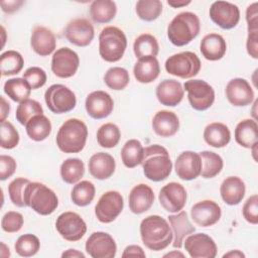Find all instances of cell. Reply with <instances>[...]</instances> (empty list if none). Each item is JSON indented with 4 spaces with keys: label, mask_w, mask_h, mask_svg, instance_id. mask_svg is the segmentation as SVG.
Wrapping results in <instances>:
<instances>
[{
    "label": "cell",
    "mask_w": 258,
    "mask_h": 258,
    "mask_svg": "<svg viewBox=\"0 0 258 258\" xmlns=\"http://www.w3.org/2000/svg\"><path fill=\"white\" fill-rule=\"evenodd\" d=\"M127 47V38L123 30L116 26H107L99 35L100 56L108 62H115L122 58Z\"/></svg>",
    "instance_id": "cell-6"
},
{
    "label": "cell",
    "mask_w": 258,
    "mask_h": 258,
    "mask_svg": "<svg viewBox=\"0 0 258 258\" xmlns=\"http://www.w3.org/2000/svg\"><path fill=\"white\" fill-rule=\"evenodd\" d=\"M63 33L71 43L80 47L88 46L95 36L94 26L86 18H76L70 21Z\"/></svg>",
    "instance_id": "cell-17"
},
{
    "label": "cell",
    "mask_w": 258,
    "mask_h": 258,
    "mask_svg": "<svg viewBox=\"0 0 258 258\" xmlns=\"http://www.w3.org/2000/svg\"><path fill=\"white\" fill-rule=\"evenodd\" d=\"M167 218L173 234L172 246L179 249L182 247L184 239L192 234L196 228L190 224L185 211H179L175 215H170Z\"/></svg>",
    "instance_id": "cell-25"
},
{
    "label": "cell",
    "mask_w": 258,
    "mask_h": 258,
    "mask_svg": "<svg viewBox=\"0 0 258 258\" xmlns=\"http://www.w3.org/2000/svg\"><path fill=\"white\" fill-rule=\"evenodd\" d=\"M121 138L119 127L114 123H105L97 131V141L101 147L113 148Z\"/></svg>",
    "instance_id": "cell-42"
},
{
    "label": "cell",
    "mask_w": 258,
    "mask_h": 258,
    "mask_svg": "<svg viewBox=\"0 0 258 258\" xmlns=\"http://www.w3.org/2000/svg\"><path fill=\"white\" fill-rule=\"evenodd\" d=\"M61 179L69 183L74 184L81 180L85 173V164L79 158H68L60 165Z\"/></svg>",
    "instance_id": "cell-39"
},
{
    "label": "cell",
    "mask_w": 258,
    "mask_h": 258,
    "mask_svg": "<svg viewBox=\"0 0 258 258\" xmlns=\"http://www.w3.org/2000/svg\"><path fill=\"white\" fill-rule=\"evenodd\" d=\"M31 90L30 85L23 78L9 79L4 84V93L14 102L21 103L29 99Z\"/></svg>",
    "instance_id": "cell-36"
},
{
    "label": "cell",
    "mask_w": 258,
    "mask_h": 258,
    "mask_svg": "<svg viewBox=\"0 0 258 258\" xmlns=\"http://www.w3.org/2000/svg\"><path fill=\"white\" fill-rule=\"evenodd\" d=\"M44 101L47 108L54 114L68 113L77 105L75 93L61 84L51 85L44 93Z\"/></svg>",
    "instance_id": "cell-8"
},
{
    "label": "cell",
    "mask_w": 258,
    "mask_h": 258,
    "mask_svg": "<svg viewBox=\"0 0 258 258\" xmlns=\"http://www.w3.org/2000/svg\"><path fill=\"white\" fill-rule=\"evenodd\" d=\"M40 114H43V109L40 103L33 99H27L19 103L16 108L15 117L21 125L25 126L31 118Z\"/></svg>",
    "instance_id": "cell-45"
},
{
    "label": "cell",
    "mask_w": 258,
    "mask_h": 258,
    "mask_svg": "<svg viewBox=\"0 0 258 258\" xmlns=\"http://www.w3.org/2000/svg\"><path fill=\"white\" fill-rule=\"evenodd\" d=\"M257 103H258V100L256 99V100L254 101V104H253V106H254V107H253V117H254V120H255V121H256V110H255V109H256V107H257Z\"/></svg>",
    "instance_id": "cell-63"
},
{
    "label": "cell",
    "mask_w": 258,
    "mask_h": 258,
    "mask_svg": "<svg viewBox=\"0 0 258 258\" xmlns=\"http://www.w3.org/2000/svg\"><path fill=\"white\" fill-rule=\"evenodd\" d=\"M0 255H1L2 257H9V256H10L9 248H8L4 243H1V251H0Z\"/></svg>",
    "instance_id": "cell-61"
},
{
    "label": "cell",
    "mask_w": 258,
    "mask_h": 258,
    "mask_svg": "<svg viewBox=\"0 0 258 258\" xmlns=\"http://www.w3.org/2000/svg\"><path fill=\"white\" fill-rule=\"evenodd\" d=\"M140 236L142 243L152 251L165 249L173 239L169 224L158 215L148 216L141 221Z\"/></svg>",
    "instance_id": "cell-1"
},
{
    "label": "cell",
    "mask_w": 258,
    "mask_h": 258,
    "mask_svg": "<svg viewBox=\"0 0 258 258\" xmlns=\"http://www.w3.org/2000/svg\"><path fill=\"white\" fill-rule=\"evenodd\" d=\"M145 252L138 245H129L124 249L122 257H145Z\"/></svg>",
    "instance_id": "cell-55"
},
{
    "label": "cell",
    "mask_w": 258,
    "mask_h": 258,
    "mask_svg": "<svg viewBox=\"0 0 258 258\" xmlns=\"http://www.w3.org/2000/svg\"><path fill=\"white\" fill-rule=\"evenodd\" d=\"M245 183L238 176L226 177L220 186L222 200L229 206H236L240 204L245 196Z\"/></svg>",
    "instance_id": "cell-28"
},
{
    "label": "cell",
    "mask_w": 258,
    "mask_h": 258,
    "mask_svg": "<svg viewBox=\"0 0 258 258\" xmlns=\"http://www.w3.org/2000/svg\"><path fill=\"white\" fill-rule=\"evenodd\" d=\"M30 182L29 179L24 177H17L13 179L8 185V194L10 201L16 207H26L24 202V192L27 184Z\"/></svg>",
    "instance_id": "cell-47"
},
{
    "label": "cell",
    "mask_w": 258,
    "mask_h": 258,
    "mask_svg": "<svg viewBox=\"0 0 258 258\" xmlns=\"http://www.w3.org/2000/svg\"><path fill=\"white\" fill-rule=\"evenodd\" d=\"M23 3H24L23 1H17V0H14V1H2L1 2V7H2V10L5 13H13V12L17 11L19 9V7Z\"/></svg>",
    "instance_id": "cell-56"
},
{
    "label": "cell",
    "mask_w": 258,
    "mask_h": 258,
    "mask_svg": "<svg viewBox=\"0 0 258 258\" xmlns=\"http://www.w3.org/2000/svg\"><path fill=\"white\" fill-rule=\"evenodd\" d=\"M85 248L93 258H113L117 252L115 240L106 232H94L86 241Z\"/></svg>",
    "instance_id": "cell-14"
},
{
    "label": "cell",
    "mask_w": 258,
    "mask_h": 258,
    "mask_svg": "<svg viewBox=\"0 0 258 258\" xmlns=\"http://www.w3.org/2000/svg\"><path fill=\"white\" fill-rule=\"evenodd\" d=\"M242 214L244 219L248 223L252 225L258 224V196L257 195H253L247 199V201L243 206Z\"/></svg>",
    "instance_id": "cell-51"
},
{
    "label": "cell",
    "mask_w": 258,
    "mask_h": 258,
    "mask_svg": "<svg viewBox=\"0 0 258 258\" xmlns=\"http://www.w3.org/2000/svg\"><path fill=\"white\" fill-rule=\"evenodd\" d=\"M25 127L28 137L37 142L45 140L51 132V123L43 114L31 118Z\"/></svg>",
    "instance_id": "cell-34"
},
{
    "label": "cell",
    "mask_w": 258,
    "mask_h": 258,
    "mask_svg": "<svg viewBox=\"0 0 258 258\" xmlns=\"http://www.w3.org/2000/svg\"><path fill=\"white\" fill-rule=\"evenodd\" d=\"M164 67L169 75L180 79H190L200 73L202 63L195 52L182 51L169 56Z\"/></svg>",
    "instance_id": "cell-7"
},
{
    "label": "cell",
    "mask_w": 258,
    "mask_h": 258,
    "mask_svg": "<svg viewBox=\"0 0 258 258\" xmlns=\"http://www.w3.org/2000/svg\"><path fill=\"white\" fill-rule=\"evenodd\" d=\"M183 246L192 258H215L217 255V245L212 237L204 233L188 235Z\"/></svg>",
    "instance_id": "cell-15"
},
{
    "label": "cell",
    "mask_w": 258,
    "mask_h": 258,
    "mask_svg": "<svg viewBox=\"0 0 258 258\" xmlns=\"http://www.w3.org/2000/svg\"><path fill=\"white\" fill-rule=\"evenodd\" d=\"M153 131L161 137H171L179 129V120L174 112L161 110L152 119Z\"/></svg>",
    "instance_id": "cell-27"
},
{
    "label": "cell",
    "mask_w": 258,
    "mask_h": 258,
    "mask_svg": "<svg viewBox=\"0 0 258 258\" xmlns=\"http://www.w3.org/2000/svg\"><path fill=\"white\" fill-rule=\"evenodd\" d=\"M158 200L161 207L169 213H178L186 203V190L182 184L171 181L159 191Z\"/></svg>",
    "instance_id": "cell-16"
},
{
    "label": "cell",
    "mask_w": 258,
    "mask_h": 258,
    "mask_svg": "<svg viewBox=\"0 0 258 258\" xmlns=\"http://www.w3.org/2000/svg\"><path fill=\"white\" fill-rule=\"evenodd\" d=\"M130 81L129 73L126 69L120 67L110 68L104 76V82L108 88L114 91L125 89Z\"/></svg>",
    "instance_id": "cell-43"
},
{
    "label": "cell",
    "mask_w": 258,
    "mask_h": 258,
    "mask_svg": "<svg viewBox=\"0 0 258 258\" xmlns=\"http://www.w3.org/2000/svg\"><path fill=\"white\" fill-rule=\"evenodd\" d=\"M30 45L36 54L40 56H46L54 51L56 46V39L50 29L41 25H37L32 30Z\"/></svg>",
    "instance_id": "cell-22"
},
{
    "label": "cell",
    "mask_w": 258,
    "mask_h": 258,
    "mask_svg": "<svg viewBox=\"0 0 258 258\" xmlns=\"http://www.w3.org/2000/svg\"><path fill=\"white\" fill-rule=\"evenodd\" d=\"M0 109H1V113H0V121L1 123L6 121V117L9 114L10 111V105L9 103L5 100L4 97H1V104H0Z\"/></svg>",
    "instance_id": "cell-57"
},
{
    "label": "cell",
    "mask_w": 258,
    "mask_h": 258,
    "mask_svg": "<svg viewBox=\"0 0 258 258\" xmlns=\"http://www.w3.org/2000/svg\"><path fill=\"white\" fill-rule=\"evenodd\" d=\"M156 98L161 105L175 107L184 96V90L181 84L176 80H164L156 88Z\"/></svg>",
    "instance_id": "cell-23"
},
{
    "label": "cell",
    "mask_w": 258,
    "mask_h": 258,
    "mask_svg": "<svg viewBox=\"0 0 258 258\" xmlns=\"http://www.w3.org/2000/svg\"><path fill=\"white\" fill-rule=\"evenodd\" d=\"M16 161L9 155H0V179L6 180L12 176L16 170Z\"/></svg>",
    "instance_id": "cell-52"
},
{
    "label": "cell",
    "mask_w": 258,
    "mask_h": 258,
    "mask_svg": "<svg viewBox=\"0 0 258 258\" xmlns=\"http://www.w3.org/2000/svg\"><path fill=\"white\" fill-rule=\"evenodd\" d=\"M204 139L208 145L215 148H222L230 142L231 131L226 124L213 122L206 126L204 130Z\"/></svg>",
    "instance_id": "cell-32"
},
{
    "label": "cell",
    "mask_w": 258,
    "mask_h": 258,
    "mask_svg": "<svg viewBox=\"0 0 258 258\" xmlns=\"http://www.w3.org/2000/svg\"><path fill=\"white\" fill-rule=\"evenodd\" d=\"M225 94L228 101L236 107H245L254 101V91L251 85L242 78H235L229 81Z\"/></svg>",
    "instance_id": "cell-18"
},
{
    "label": "cell",
    "mask_w": 258,
    "mask_h": 258,
    "mask_svg": "<svg viewBox=\"0 0 258 258\" xmlns=\"http://www.w3.org/2000/svg\"><path fill=\"white\" fill-rule=\"evenodd\" d=\"M55 228L58 234L70 242L81 240L87 232L85 221L75 212H64L60 214L56 219Z\"/></svg>",
    "instance_id": "cell-11"
},
{
    "label": "cell",
    "mask_w": 258,
    "mask_h": 258,
    "mask_svg": "<svg viewBox=\"0 0 258 258\" xmlns=\"http://www.w3.org/2000/svg\"><path fill=\"white\" fill-rule=\"evenodd\" d=\"M167 4L173 8H179V7H183L186 6L188 4H190V1H175V0H168Z\"/></svg>",
    "instance_id": "cell-60"
},
{
    "label": "cell",
    "mask_w": 258,
    "mask_h": 258,
    "mask_svg": "<svg viewBox=\"0 0 258 258\" xmlns=\"http://www.w3.org/2000/svg\"><path fill=\"white\" fill-rule=\"evenodd\" d=\"M134 54L137 58L144 56H156L159 52L158 41L150 33L140 34L133 43Z\"/></svg>",
    "instance_id": "cell-37"
},
{
    "label": "cell",
    "mask_w": 258,
    "mask_h": 258,
    "mask_svg": "<svg viewBox=\"0 0 258 258\" xmlns=\"http://www.w3.org/2000/svg\"><path fill=\"white\" fill-rule=\"evenodd\" d=\"M222 216L220 206L211 200L201 201L190 209V218L200 227L207 228L218 223Z\"/></svg>",
    "instance_id": "cell-19"
},
{
    "label": "cell",
    "mask_w": 258,
    "mask_h": 258,
    "mask_svg": "<svg viewBox=\"0 0 258 258\" xmlns=\"http://www.w3.org/2000/svg\"><path fill=\"white\" fill-rule=\"evenodd\" d=\"M136 14L144 21H153L162 13V2L159 0H139L136 3Z\"/></svg>",
    "instance_id": "cell-44"
},
{
    "label": "cell",
    "mask_w": 258,
    "mask_h": 258,
    "mask_svg": "<svg viewBox=\"0 0 258 258\" xmlns=\"http://www.w3.org/2000/svg\"><path fill=\"white\" fill-rule=\"evenodd\" d=\"M135 79L141 84H149L155 81L160 74V67L156 56H144L138 58L133 68Z\"/></svg>",
    "instance_id": "cell-30"
},
{
    "label": "cell",
    "mask_w": 258,
    "mask_h": 258,
    "mask_svg": "<svg viewBox=\"0 0 258 258\" xmlns=\"http://www.w3.org/2000/svg\"><path fill=\"white\" fill-rule=\"evenodd\" d=\"M141 165L145 177L152 181L166 179L172 170V162L167 149L158 144L144 148Z\"/></svg>",
    "instance_id": "cell-2"
},
{
    "label": "cell",
    "mask_w": 258,
    "mask_h": 258,
    "mask_svg": "<svg viewBox=\"0 0 258 258\" xmlns=\"http://www.w3.org/2000/svg\"><path fill=\"white\" fill-rule=\"evenodd\" d=\"M123 208L124 201L121 194L117 190H108L100 197L95 207V215L101 223L108 224L116 220Z\"/></svg>",
    "instance_id": "cell-10"
},
{
    "label": "cell",
    "mask_w": 258,
    "mask_h": 258,
    "mask_svg": "<svg viewBox=\"0 0 258 258\" xmlns=\"http://www.w3.org/2000/svg\"><path fill=\"white\" fill-rule=\"evenodd\" d=\"M211 19L223 29H232L240 20V10L237 5L228 1L214 2L209 11Z\"/></svg>",
    "instance_id": "cell-13"
},
{
    "label": "cell",
    "mask_w": 258,
    "mask_h": 258,
    "mask_svg": "<svg viewBox=\"0 0 258 258\" xmlns=\"http://www.w3.org/2000/svg\"><path fill=\"white\" fill-rule=\"evenodd\" d=\"M14 248L19 256L31 257L38 252L40 242L39 239L33 234H24L16 240Z\"/></svg>",
    "instance_id": "cell-46"
},
{
    "label": "cell",
    "mask_w": 258,
    "mask_h": 258,
    "mask_svg": "<svg viewBox=\"0 0 258 258\" xmlns=\"http://www.w3.org/2000/svg\"><path fill=\"white\" fill-rule=\"evenodd\" d=\"M95 185L89 180L77 182L71 192L72 202L79 207H86L92 203L95 198Z\"/></svg>",
    "instance_id": "cell-41"
},
{
    "label": "cell",
    "mask_w": 258,
    "mask_h": 258,
    "mask_svg": "<svg viewBox=\"0 0 258 258\" xmlns=\"http://www.w3.org/2000/svg\"><path fill=\"white\" fill-rule=\"evenodd\" d=\"M23 79L26 80L32 90H36L46 83V73L41 68L31 67L23 73Z\"/></svg>",
    "instance_id": "cell-50"
},
{
    "label": "cell",
    "mask_w": 258,
    "mask_h": 258,
    "mask_svg": "<svg viewBox=\"0 0 258 258\" xmlns=\"http://www.w3.org/2000/svg\"><path fill=\"white\" fill-rule=\"evenodd\" d=\"M80 66V57L76 51L69 47L58 48L51 58L52 73L61 79L73 77Z\"/></svg>",
    "instance_id": "cell-12"
},
{
    "label": "cell",
    "mask_w": 258,
    "mask_h": 258,
    "mask_svg": "<svg viewBox=\"0 0 258 258\" xmlns=\"http://www.w3.org/2000/svg\"><path fill=\"white\" fill-rule=\"evenodd\" d=\"M201 30V22L197 14L180 12L167 26V37L175 46H183L195 39Z\"/></svg>",
    "instance_id": "cell-4"
},
{
    "label": "cell",
    "mask_w": 258,
    "mask_h": 258,
    "mask_svg": "<svg viewBox=\"0 0 258 258\" xmlns=\"http://www.w3.org/2000/svg\"><path fill=\"white\" fill-rule=\"evenodd\" d=\"M24 66L23 56L16 50H7L0 56L1 75L3 77L17 75Z\"/></svg>",
    "instance_id": "cell-40"
},
{
    "label": "cell",
    "mask_w": 258,
    "mask_h": 258,
    "mask_svg": "<svg viewBox=\"0 0 258 258\" xmlns=\"http://www.w3.org/2000/svg\"><path fill=\"white\" fill-rule=\"evenodd\" d=\"M61 257L64 258V257H69V258H85V254L82 253L81 251L79 250H76V249H69L67 251H64L62 254H61Z\"/></svg>",
    "instance_id": "cell-58"
},
{
    "label": "cell",
    "mask_w": 258,
    "mask_h": 258,
    "mask_svg": "<svg viewBox=\"0 0 258 258\" xmlns=\"http://www.w3.org/2000/svg\"><path fill=\"white\" fill-rule=\"evenodd\" d=\"M1 147L4 149H12L19 143V133L13 124L9 121L1 123Z\"/></svg>",
    "instance_id": "cell-48"
},
{
    "label": "cell",
    "mask_w": 258,
    "mask_h": 258,
    "mask_svg": "<svg viewBox=\"0 0 258 258\" xmlns=\"http://www.w3.org/2000/svg\"><path fill=\"white\" fill-rule=\"evenodd\" d=\"M177 256L184 257V254L179 252V251H172V252H169V253L163 255V257H177Z\"/></svg>",
    "instance_id": "cell-62"
},
{
    "label": "cell",
    "mask_w": 258,
    "mask_h": 258,
    "mask_svg": "<svg viewBox=\"0 0 258 258\" xmlns=\"http://www.w3.org/2000/svg\"><path fill=\"white\" fill-rule=\"evenodd\" d=\"M24 223L23 216L15 211L7 212L1 220L2 230L7 233H16L18 232Z\"/></svg>",
    "instance_id": "cell-49"
},
{
    "label": "cell",
    "mask_w": 258,
    "mask_h": 258,
    "mask_svg": "<svg viewBox=\"0 0 258 258\" xmlns=\"http://www.w3.org/2000/svg\"><path fill=\"white\" fill-rule=\"evenodd\" d=\"M183 90L187 92L189 105L197 111H205L214 104L215 91L204 80L186 81L183 85Z\"/></svg>",
    "instance_id": "cell-9"
},
{
    "label": "cell",
    "mask_w": 258,
    "mask_h": 258,
    "mask_svg": "<svg viewBox=\"0 0 258 258\" xmlns=\"http://www.w3.org/2000/svg\"><path fill=\"white\" fill-rule=\"evenodd\" d=\"M87 138V125L80 119L71 118L59 127L56 134V145L64 153H78L84 149Z\"/></svg>",
    "instance_id": "cell-3"
},
{
    "label": "cell",
    "mask_w": 258,
    "mask_h": 258,
    "mask_svg": "<svg viewBox=\"0 0 258 258\" xmlns=\"http://www.w3.org/2000/svg\"><path fill=\"white\" fill-rule=\"evenodd\" d=\"M85 108L88 115L93 119H104L112 113L114 101L108 93L104 91H94L87 96Z\"/></svg>",
    "instance_id": "cell-20"
},
{
    "label": "cell",
    "mask_w": 258,
    "mask_h": 258,
    "mask_svg": "<svg viewBox=\"0 0 258 258\" xmlns=\"http://www.w3.org/2000/svg\"><path fill=\"white\" fill-rule=\"evenodd\" d=\"M144 154V148L137 139H130L125 142L121 149V159L128 168H134L141 164Z\"/></svg>",
    "instance_id": "cell-35"
},
{
    "label": "cell",
    "mask_w": 258,
    "mask_h": 258,
    "mask_svg": "<svg viewBox=\"0 0 258 258\" xmlns=\"http://www.w3.org/2000/svg\"><path fill=\"white\" fill-rule=\"evenodd\" d=\"M235 140L244 148H252L258 143V125L254 119H244L235 128Z\"/></svg>",
    "instance_id": "cell-31"
},
{
    "label": "cell",
    "mask_w": 258,
    "mask_h": 258,
    "mask_svg": "<svg viewBox=\"0 0 258 258\" xmlns=\"http://www.w3.org/2000/svg\"><path fill=\"white\" fill-rule=\"evenodd\" d=\"M223 257L224 258H226V257H230V258H242L243 257L244 258L245 254L243 252H241L240 250H232L228 253H225L223 255Z\"/></svg>",
    "instance_id": "cell-59"
},
{
    "label": "cell",
    "mask_w": 258,
    "mask_h": 258,
    "mask_svg": "<svg viewBox=\"0 0 258 258\" xmlns=\"http://www.w3.org/2000/svg\"><path fill=\"white\" fill-rule=\"evenodd\" d=\"M200 49L206 59L215 61L221 59L225 55L227 43L221 34L209 33L203 37Z\"/></svg>",
    "instance_id": "cell-29"
},
{
    "label": "cell",
    "mask_w": 258,
    "mask_h": 258,
    "mask_svg": "<svg viewBox=\"0 0 258 258\" xmlns=\"http://www.w3.org/2000/svg\"><path fill=\"white\" fill-rule=\"evenodd\" d=\"M26 207L31 208L35 213L47 216L52 214L57 206L58 199L56 194L45 184L37 181H30L24 192Z\"/></svg>",
    "instance_id": "cell-5"
},
{
    "label": "cell",
    "mask_w": 258,
    "mask_h": 258,
    "mask_svg": "<svg viewBox=\"0 0 258 258\" xmlns=\"http://www.w3.org/2000/svg\"><path fill=\"white\" fill-rule=\"evenodd\" d=\"M88 166L93 177L103 180L113 175L116 168V162L111 154L106 152H98L91 156Z\"/></svg>",
    "instance_id": "cell-26"
},
{
    "label": "cell",
    "mask_w": 258,
    "mask_h": 258,
    "mask_svg": "<svg viewBox=\"0 0 258 258\" xmlns=\"http://www.w3.org/2000/svg\"><path fill=\"white\" fill-rule=\"evenodd\" d=\"M154 202V192L152 188L145 184L135 185L129 194V209L133 214L139 215L147 212Z\"/></svg>",
    "instance_id": "cell-24"
},
{
    "label": "cell",
    "mask_w": 258,
    "mask_h": 258,
    "mask_svg": "<svg viewBox=\"0 0 258 258\" xmlns=\"http://www.w3.org/2000/svg\"><path fill=\"white\" fill-rule=\"evenodd\" d=\"M117 6L111 0H95L90 6V15L96 23H108L114 19Z\"/></svg>",
    "instance_id": "cell-33"
},
{
    "label": "cell",
    "mask_w": 258,
    "mask_h": 258,
    "mask_svg": "<svg viewBox=\"0 0 258 258\" xmlns=\"http://www.w3.org/2000/svg\"><path fill=\"white\" fill-rule=\"evenodd\" d=\"M202 159L201 175L204 178H213L218 175L224 166L223 158L213 151H202L199 153Z\"/></svg>",
    "instance_id": "cell-38"
},
{
    "label": "cell",
    "mask_w": 258,
    "mask_h": 258,
    "mask_svg": "<svg viewBox=\"0 0 258 258\" xmlns=\"http://www.w3.org/2000/svg\"><path fill=\"white\" fill-rule=\"evenodd\" d=\"M246 49L251 57L255 59L258 58V30L248 31Z\"/></svg>",
    "instance_id": "cell-54"
},
{
    "label": "cell",
    "mask_w": 258,
    "mask_h": 258,
    "mask_svg": "<svg viewBox=\"0 0 258 258\" xmlns=\"http://www.w3.org/2000/svg\"><path fill=\"white\" fill-rule=\"evenodd\" d=\"M258 3L254 2L246 9V21L248 24V31L258 30Z\"/></svg>",
    "instance_id": "cell-53"
},
{
    "label": "cell",
    "mask_w": 258,
    "mask_h": 258,
    "mask_svg": "<svg viewBox=\"0 0 258 258\" xmlns=\"http://www.w3.org/2000/svg\"><path fill=\"white\" fill-rule=\"evenodd\" d=\"M177 176L182 180H192L201 175L202 159L199 153L194 151L181 152L174 163Z\"/></svg>",
    "instance_id": "cell-21"
}]
</instances>
